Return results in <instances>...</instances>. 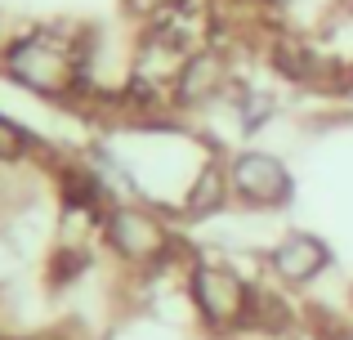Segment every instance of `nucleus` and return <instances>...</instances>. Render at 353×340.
<instances>
[{
	"mask_svg": "<svg viewBox=\"0 0 353 340\" xmlns=\"http://www.w3.org/2000/svg\"><path fill=\"white\" fill-rule=\"evenodd\" d=\"M85 32L90 23L54 18L27 23L0 41V77L50 108L85 103Z\"/></svg>",
	"mask_w": 353,
	"mask_h": 340,
	"instance_id": "nucleus-1",
	"label": "nucleus"
},
{
	"mask_svg": "<svg viewBox=\"0 0 353 340\" xmlns=\"http://www.w3.org/2000/svg\"><path fill=\"white\" fill-rule=\"evenodd\" d=\"M99 246L112 255L121 269L139 273V278L165 273L188 251L174 215L161 210V206H152V201H143V197L108 201L103 215H99Z\"/></svg>",
	"mask_w": 353,
	"mask_h": 340,
	"instance_id": "nucleus-2",
	"label": "nucleus"
},
{
	"mask_svg": "<svg viewBox=\"0 0 353 340\" xmlns=\"http://www.w3.org/2000/svg\"><path fill=\"white\" fill-rule=\"evenodd\" d=\"M183 296H188L197 323L210 327L215 336H233V332H246L250 327L255 282L237 264H228L224 255H188Z\"/></svg>",
	"mask_w": 353,
	"mask_h": 340,
	"instance_id": "nucleus-3",
	"label": "nucleus"
},
{
	"mask_svg": "<svg viewBox=\"0 0 353 340\" xmlns=\"http://www.w3.org/2000/svg\"><path fill=\"white\" fill-rule=\"evenodd\" d=\"M228 197L246 215H277L295 201V170L277 148L264 143H237L224 152Z\"/></svg>",
	"mask_w": 353,
	"mask_h": 340,
	"instance_id": "nucleus-4",
	"label": "nucleus"
},
{
	"mask_svg": "<svg viewBox=\"0 0 353 340\" xmlns=\"http://www.w3.org/2000/svg\"><path fill=\"white\" fill-rule=\"evenodd\" d=\"M336 264V251L322 233L313 228H282L264 251V269L273 278V287L282 291H304Z\"/></svg>",
	"mask_w": 353,
	"mask_h": 340,
	"instance_id": "nucleus-5",
	"label": "nucleus"
},
{
	"mask_svg": "<svg viewBox=\"0 0 353 340\" xmlns=\"http://www.w3.org/2000/svg\"><path fill=\"white\" fill-rule=\"evenodd\" d=\"M54 152L59 148H50L32 126H23L18 117L0 112V170H9V166H41V161H54Z\"/></svg>",
	"mask_w": 353,
	"mask_h": 340,
	"instance_id": "nucleus-6",
	"label": "nucleus"
},
{
	"mask_svg": "<svg viewBox=\"0 0 353 340\" xmlns=\"http://www.w3.org/2000/svg\"><path fill=\"white\" fill-rule=\"evenodd\" d=\"M188 0H117V14L134 27H148V23H161L170 18L174 9H183Z\"/></svg>",
	"mask_w": 353,
	"mask_h": 340,
	"instance_id": "nucleus-7",
	"label": "nucleus"
},
{
	"mask_svg": "<svg viewBox=\"0 0 353 340\" xmlns=\"http://www.w3.org/2000/svg\"><path fill=\"white\" fill-rule=\"evenodd\" d=\"M336 103L340 112H353V63L345 68V77H340V90H336Z\"/></svg>",
	"mask_w": 353,
	"mask_h": 340,
	"instance_id": "nucleus-8",
	"label": "nucleus"
}]
</instances>
